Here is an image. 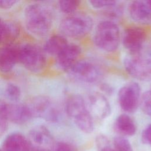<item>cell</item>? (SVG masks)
Instances as JSON below:
<instances>
[{
    "label": "cell",
    "mask_w": 151,
    "mask_h": 151,
    "mask_svg": "<svg viewBox=\"0 0 151 151\" xmlns=\"http://www.w3.org/2000/svg\"><path fill=\"white\" fill-rule=\"evenodd\" d=\"M24 20L28 32L37 38L45 37L53 24L52 13L47 5L40 2L28 4L24 9Z\"/></svg>",
    "instance_id": "cell-1"
},
{
    "label": "cell",
    "mask_w": 151,
    "mask_h": 151,
    "mask_svg": "<svg viewBox=\"0 0 151 151\" xmlns=\"http://www.w3.org/2000/svg\"><path fill=\"white\" fill-rule=\"evenodd\" d=\"M123 64L126 72L135 79L151 80V49L143 47L139 51L129 53Z\"/></svg>",
    "instance_id": "cell-2"
},
{
    "label": "cell",
    "mask_w": 151,
    "mask_h": 151,
    "mask_svg": "<svg viewBox=\"0 0 151 151\" xmlns=\"http://www.w3.org/2000/svg\"><path fill=\"white\" fill-rule=\"evenodd\" d=\"M93 41L100 50L111 52L117 50L120 42V32L118 25L113 21L103 20L96 27Z\"/></svg>",
    "instance_id": "cell-3"
},
{
    "label": "cell",
    "mask_w": 151,
    "mask_h": 151,
    "mask_svg": "<svg viewBox=\"0 0 151 151\" xmlns=\"http://www.w3.org/2000/svg\"><path fill=\"white\" fill-rule=\"evenodd\" d=\"M19 63L32 73H40L47 65V54L43 48L33 43L18 46Z\"/></svg>",
    "instance_id": "cell-4"
},
{
    "label": "cell",
    "mask_w": 151,
    "mask_h": 151,
    "mask_svg": "<svg viewBox=\"0 0 151 151\" xmlns=\"http://www.w3.org/2000/svg\"><path fill=\"white\" fill-rule=\"evenodd\" d=\"M93 20L85 14H73L64 18L59 29L64 37L79 38L85 37L91 30Z\"/></svg>",
    "instance_id": "cell-5"
},
{
    "label": "cell",
    "mask_w": 151,
    "mask_h": 151,
    "mask_svg": "<svg viewBox=\"0 0 151 151\" xmlns=\"http://www.w3.org/2000/svg\"><path fill=\"white\" fill-rule=\"evenodd\" d=\"M141 88L135 81L127 83L119 90L117 100L120 108L127 113H134L140 106Z\"/></svg>",
    "instance_id": "cell-6"
},
{
    "label": "cell",
    "mask_w": 151,
    "mask_h": 151,
    "mask_svg": "<svg viewBox=\"0 0 151 151\" xmlns=\"http://www.w3.org/2000/svg\"><path fill=\"white\" fill-rule=\"evenodd\" d=\"M27 105L32 117L42 119L48 122H56L59 117V111L52 100L46 96L33 97Z\"/></svg>",
    "instance_id": "cell-7"
},
{
    "label": "cell",
    "mask_w": 151,
    "mask_h": 151,
    "mask_svg": "<svg viewBox=\"0 0 151 151\" xmlns=\"http://www.w3.org/2000/svg\"><path fill=\"white\" fill-rule=\"evenodd\" d=\"M75 80L86 83H94L101 77V72L93 63L83 60L77 61L67 71Z\"/></svg>",
    "instance_id": "cell-8"
},
{
    "label": "cell",
    "mask_w": 151,
    "mask_h": 151,
    "mask_svg": "<svg viewBox=\"0 0 151 151\" xmlns=\"http://www.w3.org/2000/svg\"><path fill=\"white\" fill-rule=\"evenodd\" d=\"M31 151H52L55 145L52 134L44 126H37L29 132Z\"/></svg>",
    "instance_id": "cell-9"
},
{
    "label": "cell",
    "mask_w": 151,
    "mask_h": 151,
    "mask_svg": "<svg viewBox=\"0 0 151 151\" xmlns=\"http://www.w3.org/2000/svg\"><path fill=\"white\" fill-rule=\"evenodd\" d=\"M87 106L91 116L99 119L108 117L111 113L109 101L105 96L99 92H93L88 96Z\"/></svg>",
    "instance_id": "cell-10"
},
{
    "label": "cell",
    "mask_w": 151,
    "mask_h": 151,
    "mask_svg": "<svg viewBox=\"0 0 151 151\" xmlns=\"http://www.w3.org/2000/svg\"><path fill=\"white\" fill-rule=\"evenodd\" d=\"M146 32L140 27H130L127 28L122 37V44L129 53L139 51L144 47Z\"/></svg>",
    "instance_id": "cell-11"
},
{
    "label": "cell",
    "mask_w": 151,
    "mask_h": 151,
    "mask_svg": "<svg viewBox=\"0 0 151 151\" xmlns=\"http://www.w3.org/2000/svg\"><path fill=\"white\" fill-rule=\"evenodd\" d=\"M6 117L8 122L17 124H22L32 117L27 104L7 102Z\"/></svg>",
    "instance_id": "cell-12"
},
{
    "label": "cell",
    "mask_w": 151,
    "mask_h": 151,
    "mask_svg": "<svg viewBox=\"0 0 151 151\" xmlns=\"http://www.w3.org/2000/svg\"><path fill=\"white\" fill-rule=\"evenodd\" d=\"M19 63L18 46L12 44L0 47V72L8 73Z\"/></svg>",
    "instance_id": "cell-13"
},
{
    "label": "cell",
    "mask_w": 151,
    "mask_h": 151,
    "mask_svg": "<svg viewBox=\"0 0 151 151\" xmlns=\"http://www.w3.org/2000/svg\"><path fill=\"white\" fill-rule=\"evenodd\" d=\"M81 53V49L79 45L73 43H68L55 57L57 66L61 70L68 71L78 61Z\"/></svg>",
    "instance_id": "cell-14"
},
{
    "label": "cell",
    "mask_w": 151,
    "mask_h": 151,
    "mask_svg": "<svg viewBox=\"0 0 151 151\" xmlns=\"http://www.w3.org/2000/svg\"><path fill=\"white\" fill-rule=\"evenodd\" d=\"M130 18L140 24H151V8L147 1H134L129 6Z\"/></svg>",
    "instance_id": "cell-15"
},
{
    "label": "cell",
    "mask_w": 151,
    "mask_h": 151,
    "mask_svg": "<svg viewBox=\"0 0 151 151\" xmlns=\"http://www.w3.org/2000/svg\"><path fill=\"white\" fill-rule=\"evenodd\" d=\"M19 34L20 28L16 22L0 17L1 46L12 44Z\"/></svg>",
    "instance_id": "cell-16"
},
{
    "label": "cell",
    "mask_w": 151,
    "mask_h": 151,
    "mask_svg": "<svg viewBox=\"0 0 151 151\" xmlns=\"http://www.w3.org/2000/svg\"><path fill=\"white\" fill-rule=\"evenodd\" d=\"M4 151H31L27 137L20 133H12L4 140L2 145Z\"/></svg>",
    "instance_id": "cell-17"
},
{
    "label": "cell",
    "mask_w": 151,
    "mask_h": 151,
    "mask_svg": "<svg viewBox=\"0 0 151 151\" xmlns=\"http://www.w3.org/2000/svg\"><path fill=\"white\" fill-rule=\"evenodd\" d=\"M114 130L123 137H130L135 134L137 127L133 119L127 114L119 115L114 123Z\"/></svg>",
    "instance_id": "cell-18"
},
{
    "label": "cell",
    "mask_w": 151,
    "mask_h": 151,
    "mask_svg": "<svg viewBox=\"0 0 151 151\" xmlns=\"http://www.w3.org/2000/svg\"><path fill=\"white\" fill-rule=\"evenodd\" d=\"M88 110L84 98L79 94L71 96L67 100L65 111L67 115L73 119L81 113Z\"/></svg>",
    "instance_id": "cell-19"
},
{
    "label": "cell",
    "mask_w": 151,
    "mask_h": 151,
    "mask_svg": "<svg viewBox=\"0 0 151 151\" xmlns=\"http://www.w3.org/2000/svg\"><path fill=\"white\" fill-rule=\"evenodd\" d=\"M68 44L67 40L63 35H54L47 40L42 48L47 55L48 54L55 58Z\"/></svg>",
    "instance_id": "cell-20"
},
{
    "label": "cell",
    "mask_w": 151,
    "mask_h": 151,
    "mask_svg": "<svg viewBox=\"0 0 151 151\" xmlns=\"http://www.w3.org/2000/svg\"><path fill=\"white\" fill-rule=\"evenodd\" d=\"M76 126L85 133H91L94 128V119L88 110L73 119Z\"/></svg>",
    "instance_id": "cell-21"
},
{
    "label": "cell",
    "mask_w": 151,
    "mask_h": 151,
    "mask_svg": "<svg viewBox=\"0 0 151 151\" xmlns=\"http://www.w3.org/2000/svg\"><path fill=\"white\" fill-rule=\"evenodd\" d=\"M4 92L6 97L12 103L18 102L21 97L20 87L13 83H9L6 84Z\"/></svg>",
    "instance_id": "cell-22"
},
{
    "label": "cell",
    "mask_w": 151,
    "mask_h": 151,
    "mask_svg": "<svg viewBox=\"0 0 151 151\" xmlns=\"http://www.w3.org/2000/svg\"><path fill=\"white\" fill-rule=\"evenodd\" d=\"M80 4L77 0H62L58 1V5L60 10L68 15H73L77 11Z\"/></svg>",
    "instance_id": "cell-23"
},
{
    "label": "cell",
    "mask_w": 151,
    "mask_h": 151,
    "mask_svg": "<svg viewBox=\"0 0 151 151\" xmlns=\"http://www.w3.org/2000/svg\"><path fill=\"white\" fill-rule=\"evenodd\" d=\"M113 145L116 151H133L130 142L125 137H115L113 139Z\"/></svg>",
    "instance_id": "cell-24"
},
{
    "label": "cell",
    "mask_w": 151,
    "mask_h": 151,
    "mask_svg": "<svg viewBox=\"0 0 151 151\" xmlns=\"http://www.w3.org/2000/svg\"><path fill=\"white\" fill-rule=\"evenodd\" d=\"M139 106L145 114L151 117V90L142 94Z\"/></svg>",
    "instance_id": "cell-25"
},
{
    "label": "cell",
    "mask_w": 151,
    "mask_h": 151,
    "mask_svg": "<svg viewBox=\"0 0 151 151\" xmlns=\"http://www.w3.org/2000/svg\"><path fill=\"white\" fill-rule=\"evenodd\" d=\"M7 101L0 100V136L6 130L8 120L6 118V109Z\"/></svg>",
    "instance_id": "cell-26"
},
{
    "label": "cell",
    "mask_w": 151,
    "mask_h": 151,
    "mask_svg": "<svg viewBox=\"0 0 151 151\" xmlns=\"http://www.w3.org/2000/svg\"><path fill=\"white\" fill-rule=\"evenodd\" d=\"M88 2L95 9H107L116 4V1L109 0H91Z\"/></svg>",
    "instance_id": "cell-27"
},
{
    "label": "cell",
    "mask_w": 151,
    "mask_h": 151,
    "mask_svg": "<svg viewBox=\"0 0 151 151\" xmlns=\"http://www.w3.org/2000/svg\"><path fill=\"white\" fill-rule=\"evenodd\" d=\"M52 151H76V149L72 145L61 142L55 144Z\"/></svg>",
    "instance_id": "cell-28"
},
{
    "label": "cell",
    "mask_w": 151,
    "mask_h": 151,
    "mask_svg": "<svg viewBox=\"0 0 151 151\" xmlns=\"http://www.w3.org/2000/svg\"><path fill=\"white\" fill-rule=\"evenodd\" d=\"M141 139L143 143L151 146V124H149L143 130Z\"/></svg>",
    "instance_id": "cell-29"
},
{
    "label": "cell",
    "mask_w": 151,
    "mask_h": 151,
    "mask_svg": "<svg viewBox=\"0 0 151 151\" xmlns=\"http://www.w3.org/2000/svg\"><path fill=\"white\" fill-rule=\"evenodd\" d=\"M110 142L108 138L103 135V134H99L96 137V145L97 148L99 150L104 148V147L110 145Z\"/></svg>",
    "instance_id": "cell-30"
},
{
    "label": "cell",
    "mask_w": 151,
    "mask_h": 151,
    "mask_svg": "<svg viewBox=\"0 0 151 151\" xmlns=\"http://www.w3.org/2000/svg\"><path fill=\"white\" fill-rule=\"evenodd\" d=\"M18 3V1L0 0V9L7 10L15 6Z\"/></svg>",
    "instance_id": "cell-31"
},
{
    "label": "cell",
    "mask_w": 151,
    "mask_h": 151,
    "mask_svg": "<svg viewBox=\"0 0 151 151\" xmlns=\"http://www.w3.org/2000/svg\"><path fill=\"white\" fill-rule=\"evenodd\" d=\"M100 151H116V150L114 148L111 147L109 145V146L104 147V148L101 149Z\"/></svg>",
    "instance_id": "cell-32"
},
{
    "label": "cell",
    "mask_w": 151,
    "mask_h": 151,
    "mask_svg": "<svg viewBox=\"0 0 151 151\" xmlns=\"http://www.w3.org/2000/svg\"><path fill=\"white\" fill-rule=\"evenodd\" d=\"M147 2H148L150 7L151 8V0H147Z\"/></svg>",
    "instance_id": "cell-33"
},
{
    "label": "cell",
    "mask_w": 151,
    "mask_h": 151,
    "mask_svg": "<svg viewBox=\"0 0 151 151\" xmlns=\"http://www.w3.org/2000/svg\"><path fill=\"white\" fill-rule=\"evenodd\" d=\"M0 151H2V150H0Z\"/></svg>",
    "instance_id": "cell-34"
},
{
    "label": "cell",
    "mask_w": 151,
    "mask_h": 151,
    "mask_svg": "<svg viewBox=\"0 0 151 151\" xmlns=\"http://www.w3.org/2000/svg\"><path fill=\"white\" fill-rule=\"evenodd\" d=\"M150 90H151V88H150Z\"/></svg>",
    "instance_id": "cell-35"
}]
</instances>
